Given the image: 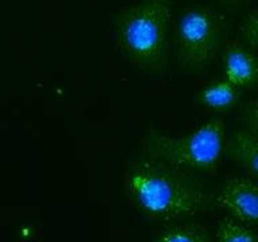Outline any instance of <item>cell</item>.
I'll return each mask as SVG.
<instances>
[{
    "label": "cell",
    "mask_w": 258,
    "mask_h": 242,
    "mask_svg": "<svg viewBox=\"0 0 258 242\" xmlns=\"http://www.w3.org/2000/svg\"><path fill=\"white\" fill-rule=\"evenodd\" d=\"M125 193L141 213L155 221H180L209 206L207 191L185 171L153 159L131 163Z\"/></svg>",
    "instance_id": "obj_1"
},
{
    "label": "cell",
    "mask_w": 258,
    "mask_h": 242,
    "mask_svg": "<svg viewBox=\"0 0 258 242\" xmlns=\"http://www.w3.org/2000/svg\"><path fill=\"white\" fill-rule=\"evenodd\" d=\"M171 16V0H139L117 14V46L132 66L148 73L167 69Z\"/></svg>",
    "instance_id": "obj_2"
},
{
    "label": "cell",
    "mask_w": 258,
    "mask_h": 242,
    "mask_svg": "<svg viewBox=\"0 0 258 242\" xmlns=\"http://www.w3.org/2000/svg\"><path fill=\"white\" fill-rule=\"evenodd\" d=\"M225 145V124L213 118L184 136L149 131L143 148L149 159L179 169L211 172L217 168Z\"/></svg>",
    "instance_id": "obj_3"
},
{
    "label": "cell",
    "mask_w": 258,
    "mask_h": 242,
    "mask_svg": "<svg viewBox=\"0 0 258 242\" xmlns=\"http://www.w3.org/2000/svg\"><path fill=\"white\" fill-rule=\"evenodd\" d=\"M226 30L223 14L207 7H189L181 12L175 34L177 62L188 70L210 64L221 46Z\"/></svg>",
    "instance_id": "obj_4"
},
{
    "label": "cell",
    "mask_w": 258,
    "mask_h": 242,
    "mask_svg": "<svg viewBox=\"0 0 258 242\" xmlns=\"http://www.w3.org/2000/svg\"><path fill=\"white\" fill-rule=\"evenodd\" d=\"M217 203L237 221L258 225V185L246 177H231L217 194Z\"/></svg>",
    "instance_id": "obj_5"
},
{
    "label": "cell",
    "mask_w": 258,
    "mask_h": 242,
    "mask_svg": "<svg viewBox=\"0 0 258 242\" xmlns=\"http://www.w3.org/2000/svg\"><path fill=\"white\" fill-rule=\"evenodd\" d=\"M225 80L237 88H250L258 82V56L243 40H230L222 52Z\"/></svg>",
    "instance_id": "obj_6"
},
{
    "label": "cell",
    "mask_w": 258,
    "mask_h": 242,
    "mask_svg": "<svg viewBox=\"0 0 258 242\" xmlns=\"http://www.w3.org/2000/svg\"><path fill=\"white\" fill-rule=\"evenodd\" d=\"M227 153L246 172L258 179V137L239 129L227 141Z\"/></svg>",
    "instance_id": "obj_7"
},
{
    "label": "cell",
    "mask_w": 258,
    "mask_h": 242,
    "mask_svg": "<svg viewBox=\"0 0 258 242\" xmlns=\"http://www.w3.org/2000/svg\"><path fill=\"white\" fill-rule=\"evenodd\" d=\"M239 88L227 80L210 82L198 96L199 104L217 112H226L234 108L239 101Z\"/></svg>",
    "instance_id": "obj_8"
},
{
    "label": "cell",
    "mask_w": 258,
    "mask_h": 242,
    "mask_svg": "<svg viewBox=\"0 0 258 242\" xmlns=\"http://www.w3.org/2000/svg\"><path fill=\"white\" fill-rule=\"evenodd\" d=\"M214 242H258V234L235 218H223L218 223Z\"/></svg>",
    "instance_id": "obj_9"
},
{
    "label": "cell",
    "mask_w": 258,
    "mask_h": 242,
    "mask_svg": "<svg viewBox=\"0 0 258 242\" xmlns=\"http://www.w3.org/2000/svg\"><path fill=\"white\" fill-rule=\"evenodd\" d=\"M153 242H211V239L201 226L183 222L163 230Z\"/></svg>",
    "instance_id": "obj_10"
},
{
    "label": "cell",
    "mask_w": 258,
    "mask_h": 242,
    "mask_svg": "<svg viewBox=\"0 0 258 242\" xmlns=\"http://www.w3.org/2000/svg\"><path fill=\"white\" fill-rule=\"evenodd\" d=\"M242 40L247 46L258 48V6L254 7L239 24Z\"/></svg>",
    "instance_id": "obj_11"
},
{
    "label": "cell",
    "mask_w": 258,
    "mask_h": 242,
    "mask_svg": "<svg viewBox=\"0 0 258 242\" xmlns=\"http://www.w3.org/2000/svg\"><path fill=\"white\" fill-rule=\"evenodd\" d=\"M241 118L243 129L258 137V98L250 101L243 106Z\"/></svg>",
    "instance_id": "obj_12"
},
{
    "label": "cell",
    "mask_w": 258,
    "mask_h": 242,
    "mask_svg": "<svg viewBox=\"0 0 258 242\" xmlns=\"http://www.w3.org/2000/svg\"><path fill=\"white\" fill-rule=\"evenodd\" d=\"M214 3L221 4V6H231V4H235L238 0H211Z\"/></svg>",
    "instance_id": "obj_13"
}]
</instances>
